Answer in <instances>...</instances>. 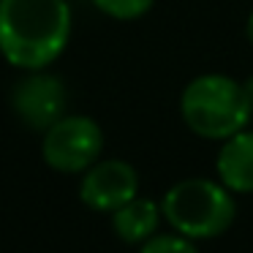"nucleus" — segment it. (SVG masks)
<instances>
[{
	"label": "nucleus",
	"mask_w": 253,
	"mask_h": 253,
	"mask_svg": "<svg viewBox=\"0 0 253 253\" xmlns=\"http://www.w3.org/2000/svg\"><path fill=\"white\" fill-rule=\"evenodd\" d=\"M180 115L199 139L223 142L251 123V98L242 82L226 74H202L180 95Z\"/></svg>",
	"instance_id": "f03ea898"
},
{
	"label": "nucleus",
	"mask_w": 253,
	"mask_h": 253,
	"mask_svg": "<svg viewBox=\"0 0 253 253\" xmlns=\"http://www.w3.org/2000/svg\"><path fill=\"white\" fill-rule=\"evenodd\" d=\"M242 84H245V90H248V98H251V109H253V77H251V79H245ZM251 120H253V115H251Z\"/></svg>",
	"instance_id": "f8f14e48"
},
{
	"label": "nucleus",
	"mask_w": 253,
	"mask_h": 253,
	"mask_svg": "<svg viewBox=\"0 0 253 253\" xmlns=\"http://www.w3.org/2000/svg\"><path fill=\"white\" fill-rule=\"evenodd\" d=\"M215 171L231 193H253V131L242 128L220 142Z\"/></svg>",
	"instance_id": "0eeeda50"
},
{
	"label": "nucleus",
	"mask_w": 253,
	"mask_h": 253,
	"mask_svg": "<svg viewBox=\"0 0 253 253\" xmlns=\"http://www.w3.org/2000/svg\"><path fill=\"white\" fill-rule=\"evenodd\" d=\"M71 41L66 0H0V55L19 71L49 68Z\"/></svg>",
	"instance_id": "f257e3e1"
},
{
	"label": "nucleus",
	"mask_w": 253,
	"mask_h": 253,
	"mask_svg": "<svg viewBox=\"0 0 253 253\" xmlns=\"http://www.w3.org/2000/svg\"><path fill=\"white\" fill-rule=\"evenodd\" d=\"M11 109L25 128L44 133L63 115H68L66 82L46 68L25 71V77L11 87Z\"/></svg>",
	"instance_id": "39448f33"
},
{
	"label": "nucleus",
	"mask_w": 253,
	"mask_h": 253,
	"mask_svg": "<svg viewBox=\"0 0 253 253\" xmlns=\"http://www.w3.org/2000/svg\"><path fill=\"white\" fill-rule=\"evenodd\" d=\"M104 153V131L87 115H63L41 136L46 166L60 174H82Z\"/></svg>",
	"instance_id": "20e7f679"
},
{
	"label": "nucleus",
	"mask_w": 253,
	"mask_h": 253,
	"mask_svg": "<svg viewBox=\"0 0 253 253\" xmlns=\"http://www.w3.org/2000/svg\"><path fill=\"white\" fill-rule=\"evenodd\" d=\"M139 253H199L196 240L171 229L169 234H153L139 245Z\"/></svg>",
	"instance_id": "1a4fd4ad"
},
{
	"label": "nucleus",
	"mask_w": 253,
	"mask_h": 253,
	"mask_svg": "<svg viewBox=\"0 0 253 253\" xmlns=\"http://www.w3.org/2000/svg\"><path fill=\"white\" fill-rule=\"evenodd\" d=\"M139 196V171L123 158H98L82 171L79 199L95 212H115Z\"/></svg>",
	"instance_id": "423d86ee"
},
{
	"label": "nucleus",
	"mask_w": 253,
	"mask_h": 253,
	"mask_svg": "<svg viewBox=\"0 0 253 253\" xmlns=\"http://www.w3.org/2000/svg\"><path fill=\"white\" fill-rule=\"evenodd\" d=\"M161 220H164L161 202L136 196L112 212V231L117 234V240L128 242V245H142L144 240H150L155 234Z\"/></svg>",
	"instance_id": "6e6552de"
},
{
	"label": "nucleus",
	"mask_w": 253,
	"mask_h": 253,
	"mask_svg": "<svg viewBox=\"0 0 253 253\" xmlns=\"http://www.w3.org/2000/svg\"><path fill=\"white\" fill-rule=\"evenodd\" d=\"M245 36H248V41L253 44V11L248 14V22H245Z\"/></svg>",
	"instance_id": "9b49d317"
},
{
	"label": "nucleus",
	"mask_w": 253,
	"mask_h": 253,
	"mask_svg": "<svg viewBox=\"0 0 253 253\" xmlns=\"http://www.w3.org/2000/svg\"><path fill=\"white\" fill-rule=\"evenodd\" d=\"M164 220L191 240H215L231 229L237 218L234 193L220 180L188 177L180 180L161 199Z\"/></svg>",
	"instance_id": "7ed1b4c3"
},
{
	"label": "nucleus",
	"mask_w": 253,
	"mask_h": 253,
	"mask_svg": "<svg viewBox=\"0 0 253 253\" xmlns=\"http://www.w3.org/2000/svg\"><path fill=\"white\" fill-rule=\"evenodd\" d=\"M101 14L112 19H120V22H131V19H139L153 8L155 0H90Z\"/></svg>",
	"instance_id": "9d476101"
}]
</instances>
